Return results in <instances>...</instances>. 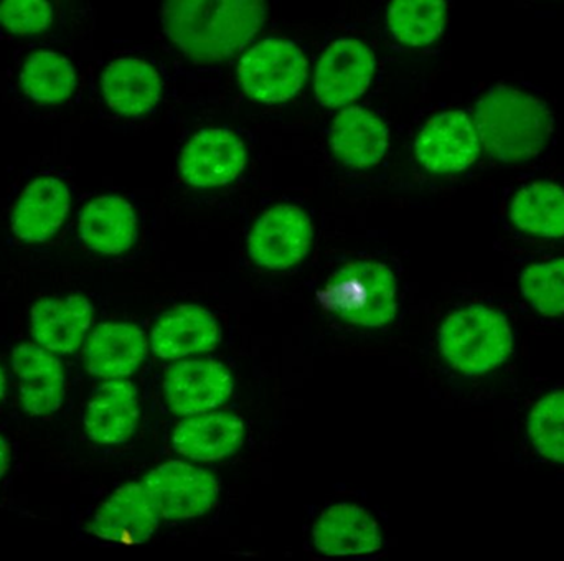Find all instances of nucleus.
<instances>
[{
  "instance_id": "f257e3e1",
  "label": "nucleus",
  "mask_w": 564,
  "mask_h": 561,
  "mask_svg": "<svg viewBox=\"0 0 564 561\" xmlns=\"http://www.w3.org/2000/svg\"><path fill=\"white\" fill-rule=\"evenodd\" d=\"M523 311L506 295L476 294L454 305L436 334L441 360L484 400L520 388L527 362Z\"/></svg>"
},
{
  "instance_id": "f03ea898",
  "label": "nucleus",
  "mask_w": 564,
  "mask_h": 561,
  "mask_svg": "<svg viewBox=\"0 0 564 561\" xmlns=\"http://www.w3.org/2000/svg\"><path fill=\"white\" fill-rule=\"evenodd\" d=\"M263 0H165L164 25L185 55L215 62L234 55L260 29Z\"/></svg>"
},
{
  "instance_id": "7ed1b4c3",
  "label": "nucleus",
  "mask_w": 564,
  "mask_h": 561,
  "mask_svg": "<svg viewBox=\"0 0 564 561\" xmlns=\"http://www.w3.org/2000/svg\"><path fill=\"white\" fill-rule=\"evenodd\" d=\"M480 142L496 161L523 164L549 144L553 116L545 103L509 86H496L477 105Z\"/></svg>"
},
{
  "instance_id": "20e7f679",
  "label": "nucleus",
  "mask_w": 564,
  "mask_h": 561,
  "mask_svg": "<svg viewBox=\"0 0 564 561\" xmlns=\"http://www.w3.org/2000/svg\"><path fill=\"white\" fill-rule=\"evenodd\" d=\"M322 299L338 317L350 324L383 327L397 314L398 282L383 263L357 260L335 274Z\"/></svg>"
},
{
  "instance_id": "39448f33",
  "label": "nucleus",
  "mask_w": 564,
  "mask_h": 561,
  "mask_svg": "<svg viewBox=\"0 0 564 561\" xmlns=\"http://www.w3.org/2000/svg\"><path fill=\"white\" fill-rule=\"evenodd\" d=\"M513 433L525 463L564 471V380L520 398Z\"/></svg>"
},
{
  "instance_id": "423d86ee",
  "label": "nucleus",
  "mask_w": 564,
  "mask_h": 561,
  "mask_svg": "<svg viewBox=\"0 0 564 561\" xmlns=\"http://www.w3.org/2000/svg\"><path fill=\"white\" fill-rule=\"evenodd\" d=\"M510 248L507 257L523 314L564 331V251L527 244Z\"/></svg>"
},
{
  "instance_id": "0eeeda50",
  "label": "nucleus",
  "mask_w": 564,
  "mask_h": 561,
  "mask_svg": "<svg viewBox=\"0 0 564 561\" xmlns=\"http://www.w3.org/2000/svg\"><path fill=\"white\" fill-rule=\"evenodd\" d=\"M305 58L294 43L264 40L238 66V79L248 96L263 103L288 101L304 83Z\"/></svg>"
},
{
  "instance_id": "6e6552de",
  "label": "nucleus",
  "mask_w": 564,
  "mask_h": 561,
  "mask_svg": "<svg viewBox=\"0 0 564 561\" xmlns=\"http://www.w3.org/2000/svg\"><path fill=\"white\" fill-rule=\"evenodd\" d=\"M142 484L161 519L169 520L204 516L220 493L218 481L208 471L181 461L155 467Z\"/></svg>"
},
{
  "instance_id": "1a4fd4ad",
  "label": "nucleus",
  "mask_w": 564,
  "mask_h": 561,
  "mask_svg": "<svg viewBox=\"0 0 564 561\" xmlns=\"http://www.w3.org/2000/svg\"><path fill=\"white\" fill-rule=\"evenodd\" d=\"M312 244V224L301 208L278 205L254 225L248 248L254 263L271 271L295 267Z\"/></svg>"
},
{
  "instance_id": "9d476101",
  "label": "nucleus",
  "mask_w": 564,
  "mask_h": 561,
  "mask_svg": "<svg viewBox=\"0 0 564 561\" xmlns=\"http://www.w3.org/2000/svg\"><path fill=\"white\" fill-rule=\"evenodd\" d=\"M480 136L473 119L463 111L434 116L421 129L416 155L427 171L454 174L469 169L479 158Z\"/></svg>"
},
{
  "instance_id": "9b49d317",
  "label": "nucleus",
  "mask_w": 564,
  "mask_h": 561,
  "mask_svg": "<svg viewBox=\"0 0 564 561\" xmlns=\"http://www.w3.org/2000/svg\"><path fill=\"white\" fill-rule=\"evenodd\" d=\"M507 225L527 245H564V187L535 181L520 187L507 204Z\"/></svg>"
},
{
  "instance_id": "f8f14e48",
  "label": "nucleus",
  "mask_w": 564,
  "mask_h": 561,
  "mask_svg": "<svg viewBox=\"0 0 564 561\" xmlns=\"http://www.w3.org/2000/svg\"><path fill=\"white\" fill-rule=\"evenodd\" d=\"M375 72L371 50L358 40L340 39L325 50L315 72V96L322 106L340 108L364 95Z\"/></svg>"
},
{
  "instance_id": "ddd939ff",
  "label": "nucleus",
  "mask_w": 564,
  "mask_h": 561,
  "mask_svg": "<svg viewBox=\"0 0 564 561\" xmlns=\"http://www.w3.org/2000/svg\"><path fill=\"white\" fill-rule=\"evenodd\" d=\"M247 165L243 142L227 129H204L185 145L181 174L194 187H218L234 182Z\"/></svg>"
},
{
  "instance_id": "4468645a",
  "label": "nucleus",
  "mask_w": 564,
  "mask_h": 561,
  "mask_svg": "<svg viewBox=\"0 0 564 561\" xmlns=\"http://www.w3.org/2000/svg\"><path fill=\"white\" fill-rule=\"evenodd\" d=\"M164 393L174 413L191 417L221 407L234 393V378L220 362L185 360L167 371Z\"/></svg>"
},
{
  "instance_id": "2eb2a0df",
  "label": "nucleus",
  "mask_w": 564,
  "mask_h": 561,
  "mask_svg": "<svg viewBox=\"0 0 564 561\" xmlns=\"http://www.w3.org/2000/svg\"><path fill=\"white\" fill-rule=\"evenodd\" d=\"M13 371L20 403L32 417H48L65 400L66 377L62 362L39 344H22L13 350Z\"/></svg>"
},
{
  "instance_id": "dca6fc26",
  "label": "nucleus",
  "mask_w": 564,
  "mask_h": 561,
  "mask_svg": "<svg viewBox=\"0 0 564 561\" xmlns=\"http://www.w3.org/2000/svg\"><path fill=\"white\" fill-rule=\"evenodd\" d=\"M93 314L91 302L85 295L42 299L30 312V332L40 347L53 354H73L85 344Z\"/></svg>"
},
{
  "instance_id": "f3484780",
  "label": "nucleus",
  "mask_w": 564,
  "mask_h": 561,
  "mask_svg": "<svg viewBox=\"0 0 564 561\" xmlns=\"http://www.w3.org/2000/svg\"><path fill=\"white\" fill-rule=\"evenodd\" d=\"M138 421V390L131 381L121 378L99 385L83 417L86 434L99 446L124 444L134 434Z\"/></svg>"
},
{
  "instance_id": "a211bd4d",
  "label": "nucleus",
  "mask_w": 564,
  "mask_h": 561,
  "mask_svg": "<svg viewBox=\"0 0 564 561\" xmlns=\"http://www.w3.org/2000/svg\"><path fill=\"white\" fill-rule=\"evenodd\" d=\"M159 520L161 516L144 484H128L99 507L91 520V532L105 542L142 543L151 539Z\"/></svg>"
},
{
  "instance_id": "6ab92c4d",
  "label": "nucleus",
  "mask_w": 564,
  "mask_h": 561,
  "mask_svg": "<svg viewBox=\"0 0 564 561\" xmlns=\"http://www.w3.org/2000/svg\"><path fill=\"white\" fill-rule=\"evenodd\" d=\"M221 341L220 322L200 305H178L162 315L152 331V350L164 360L214 350Z\"/></svg>"
},
{
  "instance_id": "aec40b11",
  "label": "nucleus",
  "mask_w": 564,
  "mask_h": 561,
  "mask_svg": "<svg viewBox=\"0 0 564 561\" xmlns=\"http://www.w3.org/2000/svg\"><path fill=\"white\" fill-rule=\"evenodd\" d=\"M69 188L56 177H40L20 195L12 214V230L25 244L48 241L69 214Z\"/></svg>"
},
{
  "instance_id": "412c9836",
  "label": "nucleus",
  "mask_w": 564,
  "mask_h": 561,
  "mask_svg": "<svg viewBox=\"0 0 564 561\" xmlns=\"http://www.w3.org/2000/svg\"><path fill=\"white\" fill-rule=\"evenodd\" d=\"M315 547L327 557H360L383 546L380 527L368 510L338 504L325 510L312 530Z\"/></svg>"
},
{
  "instance_id": "4be33fe9",
  "label": "nucleus",
  "mask_w": 564,
  "mask_h": 561,
  "mask_svg": "<svg viewBox=\"0 0 564 561\" xmlns=\"http://www.w3.org/2000/svg\"><path fill=\"white\" fill-rule=\"evenodd\" d=\"M148 355L144 332L128 322H106L86 341L85 360L89 374L115 380L134 374Z\"/></svg>"
},
{
  "instance_id": "5701e85b",
  "label": "nucleus",
  "mask_w": 564,
  "mask_h": 561,
  "mask_svg": "<svg viewBox=\"0 0 564 561\" xmlns=\"http://www.w3.org/2000/svg\"><path fill=\"white\" fill-rule=\"evenodd\" d=\"M245 424L225 411L191 414L174 433L178 454L195 461H220L231 456L243 443Z\"/></svg>"
},
{
  "instance_id": "b1692460",
  "label": "nucleus",
  "mask_w": 564,
  "mask_h": 561,
  "mask_svg": "<svg viewBox=\"0 0 564 561\" xmlns=\"http://www.w3.org/2000/svg\"><path fill=\"white\" fill-rule=\"evenodd\" d=\"M138 235V220L131 204L116 195L89 202L79 215V237L91 251L106 257L131 250Z\"/></svg>"
},
{
  "instance_id": "393cba45",
  "label": "nucleus",
  "mask_w": 564,
  "mask_h": 561,
  "mask_svg": "<svg viewBox=\"0 0 564 561\" xmlns=\"http://www.w3.org/2000/svg\"><path fill=\"white\" fill-rule=\"evenodd\" d=\"M390 132L383 121L361 108L341 111L330 129V145L344 164L365 169L387 154Z\"/></svg>"
},
{
  "instance_id": "a878e982",
  "label": "nucleus",
  "mask_w": 564,
  "mask_h": 561,
  "mask_svg": "<svg viewBox=\"0 0 564 561\" xmlns=\"http://www.w3.org/2000/svg\"><path fill=\"white\" fill-rule=\"evenodd\" d=\"M102 95L119 115L141 116L158 105L161 78L142 60H116L102 75Z\"/></svg>"
},
{
  "instance_id": "bb28decb",
  "label": "nucleus",
  "mask_w": 564,
  "mask_h": 561,
  "mask_svg": "<svg viewBox=\"0 0 564 561\" xmlns=\"http://www.w3.org/2000/svg\"><path fill=\"white\" fill-rule=\"evenodd\" d=\"M20 83L33 101L56 105L72 96L76 86L75 68L59 53L43 50L26 60Z\"/></svg>"
},
{
  "instance_id": "cd10ccee",
  "label": "nucleus",
  "mask_w": 564,
  "mask_h": 561,
  "mask_svg": "<svg viewBox=\"0 0 564 561\" xmlns=\"http://www.w3.org/2000/svg\"><path fill=\"white\" fill-rule=\"evenodd\" d=\"M446 15V0H393L390 29L404 45H430L443 33Z\"/></svg>"
},
{
  "instance_id": "c85d7f7f",
  "label": "nucleus",
  "mask_w": 564,
  "mask_h": 561,
  "mask_svg": "<svg viewBox=\"0 0 564 561\" xmlns=\"http://www.w3.org/2000/svg\"><path fill=\"white\" fill-rule=\"evenodd\" d=\"M52 20L48 0H0V25L17 35L43 32Z\"/></svg>"
},
{
  "instance_id": "c756f323",
  "label": "nucleus",
  "mask_w": 564,
  "mask_h": 561,
  "mask_svg": "<svg viewBox=\"0 0 564 561\" xmlns=\"http://www.w3.org/2000/svg\"><path fill=\"white\" fill-rule=\"evenodd\" d=\"M10 451L7 441L0 436V479L6 476L7 470H9Z\"/></svg>"
},
{
  "instance_id": "7c9ffc66",
  "label": "nucleus",
  "mask_w": 564,
  "mask_h": 561,
  "mask_svg": "<svg viewBox=\"0 0 564 561\" xmlns=\"http://www.w3.org/2000/svg\"><path fill=\"white\" fill-rule=\"evenodd\" d=\"M6 375H3L2 368H0V401H2L3 395H6Z\"/></svg>"
}]
</instances>
